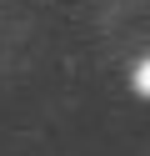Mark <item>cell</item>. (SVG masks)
Listing matches in <instances>:
<instances>
[{"mask_svg": "<svg viewBox=\"0 0 150 156\" xmlns=\"http://www.w3.org/2000/svg\"><path fill=\"white\" fill-rule=\"evenodd\" d=\"M135 86H140V91H150V61H145V66L135 71Z\"/></svg>", "mask_w": 150, "mask_h": 156, "instance_id": "obj_1", "label": "cell"}]
</instances>
